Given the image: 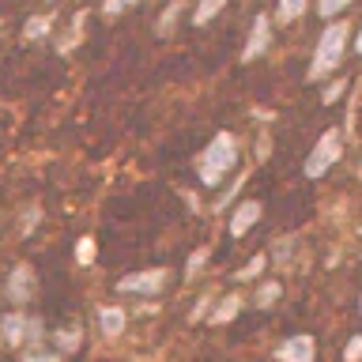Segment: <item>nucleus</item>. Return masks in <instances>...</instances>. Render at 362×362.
Here are the masks:
<instances>
[{
    "label": "nucleus",
    "instance_id": "6ab92c4d",
    "mask_svg": "<svg viewBox=\"0 0 362 362\" xmlns=\"http://www.w3.org/2000/svg\"><path fill=\"white\" fill-rule=\"evenodd\" d=\"M347 4H351V0H321L317 11H321V16H332V11H344Z\"/></svg>",
    "mask_w": 362,
    "mask_h": 362
},
{
    "label": "nucleus",
    "instance_id": "9b49d317",
    "mask_svg": "<svg viewBox=\"0 0 362 362\" xmlns=\"http://www.w3.org/2000/svg\"><path fill=\"white\" fill-rule=\"evenodd\" d=\"M98 321H102V332H121V328H124V313L117 310V305H106V310H102L98 313Z\"/></svg>",
    "mask_w": 362,
    "mask_h": 362
},
{
    "label": "nucleus",
    "instance_id": "a878e982",
    "mask_svg": "<svg viewBox=\"0 0 362 362\" xmlns=\"http://www.w3.org/2000/svg\"><path fill=\"white\" fill-rule=\"evenodd\" d=\"M358 305H362V302H358Z\"/></svg>",
    "mask_w": 362,
    "mask_h": 362
},
{
    "label": "nucleus",
    "instance_id": "ddd939ff",
    "mask_svg": "<svg viewBox=\"0 0 362 362\" xmlns=\"http://www.w3.org/2000/svg\"><path fill=\"white\" fill-rule=\"evenodd\" d=\"M279 294H283V287H279V283H264V287H260L257 291V305H260V310H268V305H276V298H279Z\"/></svg>",
    "mask_w": 362,
    "mask_h": 362
},
{
    "label": "nucleus",
    "instance_id": "9d476101",
    "mask_svg": "<svg viewBox=\"0 0 362 362\" xmlns=\"http://www.w3.org/2000/svg\"><path fill=\"white\" fill-rule=\"evenodd\" d=\"M238 310H242V298H238V294H226L223 305L211 313V325H226V321H234V313H238Z\"/></svg>",
    "mask_w": 362,
    "mask_h": 362
},
{
    "label": "nucleus",
    "instance_id": "1a4fd4ad",
    "mask_svg": "<svg viewBox=\"0 0 362 362\" xmlns=\"http://www.w3.org/2000/svg\"><path fill=\"white\" fill-rule=\"evenodd\" d=\"M0 332H4L8 344H19L23 332H27V317H23V313H8L4 321H0Z\"/></svg>",
    "mask_w": 362,
    "mask_h": 362
},
{
    "label": "nucleus",
    "instance_id": "39448f33",
    "mask_svg": "<svg viewBox=\"0 0 362 362\" xmlns=\"http://www.w3.org/2000/svg\"><path fill=\"white\" fill-rule=\"evenodd\" d=\"M166 283V268H155V272H144V276H124L117 287L121 291H158Z\"/></svg>",
    "mask_w": 362,
    "mask_h": 362
},
{
    "label": "nucleus",
    "instance_id": "f03ea898",
    "mask_svg": "<svg viewBox=\"0 0 362 362\" xmlns=\"http://www.w3.org/2000/svg\"><path fill=\"white\" fill-rule=\"evenodd\" d=\"M347 30H351V27H344V23H332V27L325 30V38L317 42L313 68H310L313 76H325V72H332V68L339 64V57H344V45H347Z\"/></svg>",
    "mask_w": 362,
    "mask_h": 362
},
{
    "label": "nucleus",
    "instance_id": "5701e85b",
    "mask_svg": "<svg viewBox=\"0 0 362 362\" xmlns=\"http://www.w3.org/2000/svg\"><path fill=\"white\" fill-rule=\"evenodd\" d=\"M204 257H208V253H192V260H189V272H192V268H200V264H204Z\"/></svg>",
    "mask_w": 362,
    "mask_h": 362
},
{
    "label": "nucleus",
    "instance_id": "b1692460",
    "mask_svg": "<svg viewBox=\"0 0 362 362\" xmlns=\"http://www.w3.org/2000/svg\"><path fill=\"white\" fill-rule=\"evenodd\" d=\"M27 362H61V358H53V355H34V358H27Z\"/></svg>",
    "mask_w": 362,
    "mask_h": 362
},
{
    "label": "nucleus",
    "instance_id": "f257e3e1",
    "mask_svg": "<svg viewBox=\"0 0 362 362\" xmlns=\"http://www.w3.org/2000/svg\"><path fill=\"white\" fill-rule=\"evenodd\" d=\"M234 163H238V144H234V136H230V132H219V136L208 144L204 158H200V181H204V185H219L223 174H226Z\"/></svg>",
    "mask_w": 362,
    "mask_h": 362
},
{
    "label": "nucleus",
    "instance_id": "f8f14e48",
    "mask_svg": "<svg viewBox=\"0 0 362 362\" xmlns=\"http://www.w3.org/2000/svg\"><path fill=\"white\" fill-rule=\"evenodd\" d=\"M226 4V0H200L197 4V16H192V23H197V27H204V23H208L211 16H219V8Z\"/></svg>",
    "mask_w": 362,
    "mask_h": 362
},
{
    "label": "nucleus",
    "instance_id": "423d86ee",
    "mask_svg": "<svg viewBox=\"0 0 362 362\" xmlns=\"http://www.w3.org/2000/svg\"><path fill=\"white\" fill-rule=\"evenodd\" d=\"M257 219H260V204H257V200L238 204V208H234V219H230V234H234V238H242Z\"/></svg>",
    "mask_w": 362,
    "mask_h": 362
},
{
    "label": "nucleus",
    "instance_id": "393cba45",
    "mask_svg": "<svg viewBox=\"0 0 362 362\" xmlns=\"http://www.w3.org/2000/svg\"><path fill=\"white\" fill-rule=\"evenodd\" d=\"M355 49H358V57H362V34H358V42H355Z\"/></svg>",
    "mask_w": 362,
    "mask_h": 362
},
{
    "label": "nucleus",
    "instance_id": "7ed1b4c3",
    "mask_svg": "<svg viewBox=\"0 0 362 362\" xmlns=\"http://www.w3.org/2000/svg\"><path fill=\"white\" fill-rule=\"evenodd\" d=\"M339 144H344V140H339V132H325L321 140H317L313 155L305 158V177H321L325 170L339 158Z\"/></svg>",
    "mask_w": 362,
    "mask_h": 362
},
{
    "label": "nucleus",
    "instance_id": "a211bd4d",
    "mask_svg": "<svg viewBox=\"0 0 362 362\" xmlns=\"http://www.w3.org/2000/svg\"><path fill=\"white\" fill-rule=\"evenodd\" d=\"M358 358H362V332H358L355 339H351L347 351H344V362H358Z\"/></svg>",
    "mask_w": 362,
    "mask_h": 362
},
{
    "label": "nucleus",
    "instance_id": "412c9836",
    "mask_svg": "<svg viewBox=\"0 0 362 362\" xmlns=\"http://www.w3.org/2000/svg\"><path fill=\"white\" fill-rule=\"evenodd\" d=\"M129 4H136V0H106V16H117V11H124Z\"/></svg>",
    "mask_w": 362,
    "mask_h": 362
},
{
    "label": "nucleus",
    "instance_id": "dca6fc26",
    "mask_svg": "<svg viewBox=\"0 0 362 362\" xmlns=\"http://www.w3.org/2000/svg\"><path fill=\"white\" fill-rule=\"evenodd\" d=\"M45 27H49V19H27V27H23V34H27V38H42L45 34Z\"/></svg>",
    "mask_w": 362,
    "mask_h": 362
},
{
    "label": "nucleus",
    "instance_id": "4468645a",
    "mask_svg": "<svg viewBox=\"0 0 362 362\" xmlns=\"http://www.w3.org/2000/svg\"><path fill=\"white\" fill-rule=\"evenodd\" d=\"M76 260L79 264H90V260H95V242H90V238H79L76 242Z\"/></svg>",
    "mask_w": 362,
    "mask_h": 362
},
{
    "label": "nucleus",
    "instance_id": "4be33fe9",
    "mask_svg": "<svg viewBox=\"0 0 362 362\" xmlns=\"http://www.w3.org/2000/svg\"><path fill=\"white\" fill-rule=\"evenodd\" d=\"M339 90H344V83H336V87H328V90H325V102H332V98H339Z\"/></svg>",
    "mask_w": 362,
    "mask_h": 362
},
{
    "label": "nucleus",
    "instance_id": "aec40b11",
    "mask_svg": "<svg viewBox=\"0 0 362 362\" xmlns=\"http://www.w3.org/2000/svg\"><path fill=\"white\" fill-rule=\"evenodd\" d=\"M79 344V332H76V328H68V332L61 336V332H57V347H64V351H72Z\"/></svg>",
    "mask_w": 362,
    "mask_h": 362
},
{
    "label": "nucleus",
    "instance_id": "20e7f679",
    "mask_svg": "<svg viewBox=\"0 0 362 362\" xmlns=\"http://www.w3.org/2000/svg\"><path fill=\"white\" fill-rule=\"evenodd\" d=\"M313 355H317L313 336H291L287 344L276 351V358H279V362H313Z\"/></svg>",
    "mask_w": 362,
    "mask_h": 362
},
{
    "label": "nucleus",
    "instance_id": "6e6552de",
    "mask_svg": "<svg viewBox=\"0 0 362 362\" xmlns=\"http://www.w3.org/2000/svg\"><path fill=\"white\" fill-rule=\"evenodd\" d=\"M268 45V16H257V23H253V38H249V45L242 49V57L245 61H253V57L260 53Z\"/></svg>",
    "mask_w": 362,
    "mask_h": 362
},
{
    "label": "nucleus",
    "instance_id": "0eeeda50",
    "mask_svg": "<svg viewBox=\"0 0 362 362\" xmlns=\"http://www.w3.org/2000/svg\"><path fill=\"white\" fill-rule=\"evenodd\" d=\"M30 287H34L30 268H27V264H19V268H16V276H11V283H8V298H11V302H23Z\"/></svg>",
    "mask_w": 362,
    "mask_h": 362
},
{
    "label": "nucleus",
    "instance_id": "2eb2a0df",
    "mask_svg": "<svg viewBox=\"0 0 362 362\" xmlns=\"http://www.w3.org/2000/svg\"><path fill=\"white\" fill-rule=\"evenodd\" d=\"M264 260H268L264 253H257V257L249 260V264H245L242 272H238V276H242V279H257V276H260V268H264Z\"/></svg>",
    "mask_w": 362,
    "mask_h": 362
},
{
    "label": "nucleus",
    "instance_id": "f3484780",
    "mask_svg": "<svg viewBox=\"0 0 362 362\" xmlns=\"http://www.w3.org/2000/svg\"><path fill=\"white\" fill-rule=\"evenodd\" d=\"M302 8H305V0H283V4H279V16H283V19H294V16H302Z\"/></svg>",
    "mask_w": 362,
    "mask_h": 362
}]
</instances>
